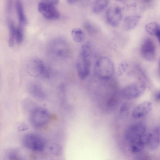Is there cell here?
<instances>
[{"label":"cell","instance_id":"obj_1","mask_svg":"<svg viewBox=\"0 0 160 160\" xmlns=\"http://www.w3.org/2000/svg\"><path fill=\"white\" fill-rule=\"evenodd\" d=\"M147 127L142 122L129 125L125 133V138L130 150L134 154L139 153L146 145Z\"/></svg>","mask_w":160,"mask_h":160},{"label":"cell","instance_id":"obj_2","mask_svg":"<svg viewBox=\"0 0 160 160\" xmlns=\"http://www.w3.org/2000/svg\"><path fill=\"white\" fill-rule=\"evenodd\" d=\"M92 48L91 44L88 42L82 47L76 62L78 75L82 80L85 79L89 74L91 67L90 55Z\"/></svg>","mask_w":160,"mask_h":160},{"label":"cell","instance_id":"obj_3","mask_svg":"<svg viewBox=\"0 0 160 160\" xmlns=\"http://www.w3.org/2000/svg\"><path fill=\"white\" fill-rule=\"evenodd\" d=\"M94 71L96 75L99 78L102 80H109L114 73L113 63L108 57H101L95 63Z\"/></svg>","mask_w":160,"mask_h":160},{"label":"cell","instance_id":"obj_4","mask_svg":"<svg viewBox=\"0 0 160 160\" xmlns=\"http://www.w3.org/2000/svg\"><path fill=\"white\" fill-rule=\"evenodd\" d=\"M51 119V113L43 108H36L31 111L30 121L32 125L35 127L40 128L46 126Z\"/></svg>","mask_w":160,"mask_h":160},{"label":"cell","instance_id":"obj_5","mask_svg":"<svg viewBox=\"0 0 160 160\" xmlns=\"http://www.w3.org/2000/svg\"><path fill=\"white\" fill-rule=\"evenodd\" d=\"M58 2L56 0L41 1L38 4V10L47 19H58L60 17V13L55 6Z\"/></svg>","mask_w":160,"mask_h":160},{"label":"cell","instance_id":"obj_6","mask_svg":"<svg viewBox=\"0 0 160 160\" xmlns=\"http://www.w3.org/2000/svg\"><path fill=\"white\" fill-rule=\"evenodd\" d=\"M145 90V85L141 82H134L124 87L120 92L121 96L127 100L137 98L140 96Z\"/></svg>","mask_w":160,"mask_h":160},{"label":"cell","instance_id":"obj_7","mask_svg":"<svg viewBox=\"0 0 160 160\" xmlns=\"http://www.w3.org/2000/svg\"><path fill=\"white\" fill-rule=\"evenodd\" d=\"M23 143L26 148L36 151L43 150L45 146L44 139L41 136L30 133L26 135L23 139Z\"/></svg>","mask_w":160,"mask_h":160},{"label":"cell","instance_id":"obj_8","mask_svg":"<svg viewBox=\"0 0 160 160\" xmlns=\"http://www.w3.org/2000/svg\"><path fill=\"white\" fill-rule=\"evenodd\" d=\"M28 74L32 77H37L40 76L47 77L48 72L42 60L38 58L31 60L27 66Z\"/></svg>","mask_w":160,"mask_h":160},{"label":"cell","instance_id":"obj_9","mask_svg":"<svg viewBox=\"0 0 160 160\" xmlns=\"http://www.w3.org/2000/svg\"><path fill=\"white\" fill-rule=\"evenodd\" d=\"M142 57L148 61L153 60L156 55V47L153 41L151 38H147L143 41L140 50Z\"/></svg>","mask_w":160,"mask_h":160},{"label":"cell","instance_id":"obj_10","mask_svg":"<svg viewBox=\"0 0 160 160\" xmlns=\"http://www.w3.org/2000/svg\"><path fill=\"white\" fill-rule=\"evenodd\" d=\"M106 19L111 26L115 27L120 23L122 18L121 9L119 6L115 5L110 7L106 12Z\"/></svg>","mask_w":160,"mask_h":160},{"label":"cell","instance_id":"obj_11","mask_svg":"<svg viewBox=\"0 0 160 160\" xmlns=\"http://www.w3.org/2000/svg\"><path fill=\"white\" fill-rule=\"evenodd\" d=\"M152 108V104L150 101L142 102L133 108L132 112V116L135 119L142 118L149 113Z\"/></svg>","mask_w":160,"mask_h":160},{"label":"cell","instance_id":"obj_12","mask_svg":"<svg viewBox=\"0 0 160 160\" xmlns=\"http://www.w3.org/2000/svg\"><path fill=\"white\" fill-rule=\"evenodd\" d=\"M160 145V128L158 127L153 128L147 133L146 145L152 150H155Z\"/></svg>","mask_w":160,"mask_h":160},{"label":"cell","instance_id":"obj_13","mask_svg":"<svg viewBox=\"0 0 160 160\" xmlns=\"http://www.w3.org/2000/svg\"><path fill=\"white\" fill-rule=\"evenodd\" d=\"M141 18V16L138 15H129L124 19L123 23L124 29L126 30L133 29L137 25Z\"/></svg>","mask_w":160,"mask_h":160},{"label":"cell","instance_id":"obj_14","mask_svg":"<svg viewBox=\"0 0 160 160\" xmlns=\"http://www.w3.org/2000/svg\"><path fill=\"white\" fill-rule=\"evenodd\" d=\"M146 31L149 34L155 36L159 42L160 41V29L159 24L153 22L147 24L145 27Z\"/></svg>","mask_w":160,"mask_h":160},{"label":"cell","instance_id":"obj_15","mask_svg":"<svg viewBox=\"0 0 160 160\" xmlns=\"http://www.w3.org/2000/svg\"><path fill=\"white\" fill-rule=\"evenodd\" d=\"M7 20L9 31L8 45L10 47H12L14 43L16 28L12 19L9 18Z\"/></svg>","mask_w":160,"mask_h":160},{"label":"cell","instance_id":"obj_16","mask_svg":"<svg viewBox=\"0 0 160 160\" xmlns=\"http://www.w3.org/2000/svg\"><path fill=\"white\" fill-rule=\"evenodd\" d=\"M109 1L107 0H97L95 1L92 4V11L95 14L101 12L108 6Z\"/></svg>","mask_w":160,"mask_h":160},{"label":"cell","instance_id":"obj_17","mask_svg":"<svg viewBox=\"0 0 160 160\" xmlns=\"http://www.w3.org/2000/svg\"><path fill=\"white\" fill-rule=\"evenodd\" d=\"M16 8L18 21L20 25L26 22V18L24 14L23 6L20 1L17 0L16 2Z\"/></svg>","mask_w":160,"mask_h":160},{"label":"cell","instance_id":"obj_18","mask_svg":"<svg viewBox=\"0 0 160 160\" xmlns=\"http://www.w3.org/2000/svg\"><path fill=\"white\" fill-rule=\"evenodd\" d=\"M71 34L73 40L77 42L82 41L85 37L84 32L79 28L73 29L71 31Z\"/></svg>","mask_w":160,"mask_h":160},{"label":"cell","instance_id":"obj_19","mask_svg":"<svg viewBox=\"0 0 160 160\" xmlns=\"http://www.w3.org/2000/svg\"><path fill=\"white\" fill-rule=\"evenodd\" d=\"M28 90L30 94L35 97L39 98L43 96L40 87L34 83H32L29 86Z\"/></svg>","mask_w":160,"mask_h":160},{"label":"cell","instance_id":"obj_20","mask_svg":"<svg viewBox=\"0 0 160 160\" xmlns=\"http://www.w3.org/2000/svg\"><path fill=\"white\" fill-rule=\"evenodd\" d=\"M23 30L22 26H19L16 28L15 39L17 42L20 44L22 43L23 40Z\"/></svg>","mask_w":160,"mask_h":160},{"label":"cell","instance_id":"obj_21","mask_svg":"<svg viewBox=\"0 0 160 160\" xmlns=\"http://www.w3.org/2000/svg\"><path fill=\"white\" fill-rule=\"evenodd\" d=\"M50 150L53 154L56 155H60L62 152V148L61 145L53 144L50 147Z\"/></svg>","mask_w":160,"mask_h":160},{"label":"cell","instance_id":"obj_22","mask_svg":"<svg viewBox=\"0 0 160 160\" xmlns=\"http://www.w3.org/2000/svg\"><path fill=\"white\" fill-rule=\"evenodd\" d=\"M84 27L86 29L90 32L92 33L95 31V27L90 22H86L84 24Z\"/></svg>","mask_w":160,"mask_h":160},{"label":"cell","instance_id":"obj_23","mask_svg":"<svg viewBox=\"0 0 160 160\" xmlns=\"http://www.w3.org/2000/svg\"><path fill=\"white\" fill-rule=\"evenodd\" d=\"M127 67L128 64L126 62H123L121 63L120 64L118 68V72L119 73H122V72L125 71L127 69Z\"/></svg>","mask_w":160,"mask_h":160},{"label":"cell","instance_id":"obj_24","mask_svg":"<svg viewBox=\"0 0 160 160\" xmlns=\"http://www.w3.org/2000/svg\"><path fill=\"white\" fill-rule=\"evenodd\" d=\"M129 109V105L127 103H124L121 107L120 112L121 114L127 112Z\"/></svg>","mask_w":160,"mask_h":160},{"label":"cell","instance_id":"obj_25","mask_svg":"<svg viewBox=\"0 0 160 160\" xmlns=\"http://www.w3.org/2000/svg\"><path fill=\"white\" fill-rule=\"evenodd\" d=\"M28 128V127L25 124H22L18 128V130L20 131H24Z\"/></svg>","mask_w":160,"mask_h":160},{"label":"cell","instance_id":"obj_26","mask_svg":"<svg viewBox=\"0 0 160 160\" xmlns=\"http://www.w3.org/2000/svg\"><path fill=\"white\" fill-rule=\"evenodd\" d=\"M160 97V92L158 91L155 93L154 95V98L156 101H159Z\"/></svg>","mask_w":160,"mask_h":160},{"label":"cell","instance_id":"obj_27","mask_svg":"<svg viewBox=\"0 0 160 160\" xmlns=\"http://www.w3.org/2000/svg\"><path fill=\"white\" fill-rule=\"evenodd\" d=\"M68 3L70 4H73L74 3H75L76 2H77V1L74 0H68Z\"/></svg>","mask_w":160,"mask_h":160}]
</instances>
